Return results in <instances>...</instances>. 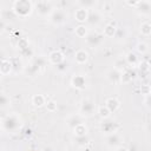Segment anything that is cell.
Instances as JSON below:
<instances>
[{
  "label": "cell",
  "mask_w": 151,
  "mask_h": 151,
  "mask_svg": "<svg viewBox=\"0 0 151 151\" xmlns=\"http://www.w3.org/2000/svg\"><path fill=\"white\" fill-rule=\"evenodd\" d=\"M12 11L17 17L27 18L33 11V2L28 0H17L13 2Z\"/></svg>",
  "instance_id": "cell-1"
},
{
  "label": "cell",
  "mask_w": 151,
  "mask_h": 151,
  "mask_svg": "<svg viewBox=\"0 0 151 151\" xmlns=\"http://www.w3.org/2000/svg\"><path fill=\"white\" fill-rule=\"evenodd\" d=\"M21 125V120L18 114L12 113L9 116H6L1 120V129H4L7 132H15Z\"/></svg>",
  "instance_id": "cell-2"
},
{
  "label": "cell",
  "mask_w": 151,
  "mask_h": 151,
  "mask_svg": "<svg viewBox=\"0 0 151 151\" xmlns=\"http://www.w3.org/2000/svg\"><path fill=\"white\" fill-rule=\"evenodd\" d=\"M33 6L35 7L37 13L40 17H50L51 13L53 12V4L51 1H46V0H40L33 4Z\"/></svg>",
  "instance_id": "cell-3"
},
{
  "label": "cell",
  "mask_w": 151,
  "mask_h": 151,
  "mask_svg": "<svg viewBox=\"0 0 151 151\" xmlns=\"http://www.w3.org/2000/svg\"><path fill=\"white\" fill-rule=\"evenodd\" d=\"M120 129V125L116 122H113L112 119L107 118V119H103V123L100 124V130L105 133V134H111V133H116L118 132V130Z\"/></svg>",
  "instance_id": "cell-4"
},
{
  "label": "cell",
  "mask_w": 151,
  "mask_h": 151,
  "mask_svg": "<svg viewBox=\"0 0 151 151\" xmlns=\"http://www.w3.org/2000/svg\"><path fill=\"white\" fill-rule=\"evenodd\" d=\"M94 110H96L94 103L90 99H84L79 107V114L81 117H90L94 113Z\"/></svg>",
  "instance_id": "cell-5"
},
{
  "label": "cell",
  "mask_w": 151,
  "mask_h": 151,
  "mask_svg": "<svg viewBox=\"0 0 151 151\" xmlns=\"http://www.w3.org/2000/svg\"><path fill=\"white\" fill-rule=\"evenodd\" d=\"M66 18H67V14H66L65 9L57 8V9H53L51 15L48 17V20H50V22H52L54 25H61L65 22Z\"/></svg>",
  "instance_id": "cell-6"
},
{
  "label": "cell",
  "mask_w": 151,
  "mask_h": 151,
  "mask_svg": "<svg viewBox=\"0 0 151 151\" xmlns=\"http://www.w3.org/2000/svg\"><path fill=\"white\" fill-rule=\"evenodd\" d=\"M86 44L94 48V47H98L101 42H103V39H104V35L103 34H99L97 32H90L87 35H86Z\"/></svg>",
  "instance_id": "cell-7"
},
{
  "label": "cell",
  "mask_w": 151,
  "mask_h": 151,
  "mask_svg": "<svg viewBox=\"0 0 151 151\" xmlns=\"http://www.w3.org/2000/svg\"><path fill=\"white\" fill-rule=\"evenodd\" d=\"M42 66H45V59L42 57L35 58V59L32 60V63L27 67V73H29L31 76H34V74H37L40 71V68Z\"/></svg>",
  "instance_id": "cell-8"
},
{
  "label": "cell",
  "mask_w": 151,
  "mask_h": 151,
  "mask_svg": "<svg viewBox=\"0 0 151 151\" xmlns=\"http://www.w3.org/2000/svg\"><path fill=\"white\" fill-rule=\"evenodd\" d=\"M138 13L143 14V15H149L150 11H151V2L149 0H138L136 7Z\"/></svg>",
  "instance_id": "cell-9"
},
{
  "label": "cell",
  "mask_w": 151,
  "mask_h": 151,
  "mask_svg": "<svg viewBox=\"0 0 151 151\" xmlns=\"http://www.w3.org/2000/svg\"><path fill=\"white\" fill-rule=\"evenodd\" d=\"M105 143L107 146L110 147H118L122 143V137L119 136L118 132L116 133H111V134H106V138H105Z\"/></svg>",
  "instance_id": "cell-10"
},
{
  "label": "cell",
  "mask_w": 151,
  "mask_h": 151,
  "mask_svg": "<svg viewBox=\"0 0 151 151\" xmlns=\"http://www.w3.org/2000/svg\"><path fill=\"white\" fill-rule=\"evenodd\" d=\"M65 60V57H64V53L59 50H55V51H52L50 54H48V61L51 64H53L54 66L63 63Z\"/></svg>",
  "instance_id": "cell-11"
},
{
  "label": "cell",
  "mask_w": 151,
  "mask_h": 151,
  "mask_svg": "<svg viewBox=\"0 0 151 151\" xmlns=\"http://www.w3.org/2000/svg\"><path fill=\"white\" fill-rule=\"evenodd\" d=\"M71 84L73 87H76L77 90H84L86 87V79L84 76L81 74H77V76H73L72 79H71Z\"/></svg>",
  "instance_id": "cell-12"
},
{
  "label": "cell",
  "mask_w": 151,
  "mask_h": 151,
  "mask_svg": "<svg viewBox=\"0 0 151 151\" xmlns=\"http://www.w3.org/2000/svg\"><path fill=\"white\" fill-rule=\"evenodd\" d=\"M87 17H88V11L85 9V8L79 7V8L76 9V12H74V19L79 22V25H83L84 22H86Z\"/></svg>",
  "instance_id": "cell-13"
},
{
  "label": "cell",
  "mask_w": 151,
  "mask_h": 151,
  "mask_svg": "<svg viewBox=\"0 0 151 151\" xmlns=\"http://www.w3.org/2000/svg\"><path fill=\"white\" fill-rule=\"evenodd\" d=\"M136 77V72L133 70H131L130 67H127L126 70H124L122 73H120V83H124V84H127L130 81H132Z\"/></svg>",
  "instance_id": "cell-14"
},
{
  "label": "cell",
  "mask_w": 151,
  "mask_h": 151,
  "mask_svg": "<svg viewBox=\"0 0 151 151\" xmlns=\"http://www.w3.org/2000/svg\"><path fill=\"white\" fill-rule=\"evenodd\" d=\"M105 106L109 109V111L112 113V112H116L118 109H119V106H120V101L117 99V98H114V97H110V98H107L106 100H105Z\"/></svg>",
  "instance_id": "cell-15"
},
{
  "label": "cell",
  "mask_w": 151,
  "mask_h": 151,
  "mask_svg": "<svg viewBox=\"0 0 151 151\" xmlns=\"http://www.w3.org/2000/svg\"><path fill=\"white\" fill-rule=\"evenodd\" d=\"M100 21H101V15H100L97 11L88 12V17H87L86 22H87L90 26H97Z\"/></svg>",
  "instance_id": "cell-16"
},
{
  "label": "cell",
  "mask_w": 151,
  "mask_h": 151,
  "mask_svg": "<svg viewBox=\"0 0 151 151\" xmlns=\"http://www.w3.org/2000/svg\"><path fill=\"white\" fill-rule=\"evenodd\" d=\"M74 60L77 64H86L87 60H88V53L85 51V50H78L74 54Z\"/></svg>",
  "instance_id": "cell-17"
},
{
  "label": "cell",
  "mask_w": 151,
  "mask_h": 151,
  "mask_svg": "<svg viewBox=\"0 0 151 151\" xmlns=\"http://www.w3.org/2000/svg\"><path fill=\"white\" fill-rule=\"evenodd\" d=\"M12 72V65L9 59H1L0 60V74L7 76Z\"/></svg>",
  "instance_id": "cell-18"
},
{
  "label": "cell",
  "mask_w": 151,
  "mask_h": 151,
  "mask_svg": "<svg viewBox=\"0 0 151 151\" xmlns=\"http://www.w3.org/2000/svg\"><path fill=\"white\" fill-rule=\"evenodd\" d=\"M120 73H122V72H119V71H117V70H114V68L110 70V71L107 72V74H106L109 81L112 83V84H119V83H120Z\"/></svg>",
  "instance_id": "cell-19"
},
{
  "label": "cell",
  "mask_w": 151,
  "mask_h": 151,
  "mask_svg": "<svg viewBox=\"0 0 151 151\" xmlns=\"http://www.w3.org/2000/svg\"><path fill=\"white\" fill-rule=\"evenodd\" d=\"M125 61L129 67H132V66H136L139 64V58L137 57V54L134 52H129L125 57Z\"/></svg>",
  "instance_id": "cell-20"
},
{
  "label": "cell",
  "mask_w": 151,
  "mask_h": 151,
  "mask_svg": "<svg viewBox=\"0 0 151 151\" xmlns=\"http://www.w3.org/2000/svg\"><path fill=\"white\" fill-rule=\"evenodd\" d=\"M9 61H11V65H12V72L19 73L22 70V61H21V59L19 57L11 58Z\"/></svg>",
  "instance_id": "cell-21"
},
{
  "label": "cell",
  "mask_w": 151,
  "mask_h": 151,
  "mask_svg": "<svg viewBox=\"0 0 151 151\" xmlns=\"http://www.w3.org/2000/svg\"><path fill=\"white\" fill-rule=\"evenodd\" d=\"M116 24L114 22H111V24H107L105 27H104V31H103V35L106 37V38H112L114 37V33H116Z\"/></svg>",
  "instance_id": "cell-22"
},
{
  "label": "cell",
  "mask_w": 151,
  "mask_h": 151,
  "mask_svg": "<svg viewBox=\"0 0 151 151\" xmlns=\"http://www.w3.org/2000/svg\"><path fill=\"white\" fill-rule=\"evenodd\" d=\"M81 123H83V117H81L80 114H73V116H71V117L67 119V125H68V127H71V129L76 127L77 125H79V124H81Z\"/></svg>",
  "instance_id": "cell-23"
},
{
  "label": "cell",
  "mask_w": 151,
  "mask_h": 151,
  "mask_svg": "<svg viewBox=\"0 0 151 151\" xmlns=\"http://www.w3.org/2000/svg\"><path fill=\"white\" fill-rule=\"evenodd\" d=\"M73 130V133H74V136L76 137H80V136H86L87 134V126L84 124V123H81V124H79V125H77L76 127H73L72 129Z\"/></svg>",
  "instance_id": "cell-24"
},
{
  "label": "cell",
  "mask_w": 151,
  "mask_h": 151,
  "mask_svg": "<svg viewBox=\"0 0 151 151\" xmlns=\"http://www.w3.org/2000/svg\"><path fill=\"white\" fill-rule=\"evenodd\" d=\"M32 104L35 106V107H41L46 104V98L45 96L42 94H34L32 97Z\"/></svg>",
  "instance_id": "cell-25"
},
{
  "label": "cell",
  "mask_w": 151,
  "mask_h": 151,
  "mask_svg": "<svg viewBox=\"0 0 151 151\" xmlns=\"http://www.w3.org/2000/svg\"><path fill=\"white\" fill-rule=\"evenodd\" d=\"M138 66H139L140 73L142 74H145V77H147L149 73H150V63H149V60H142V61H139Z\"/></svg>",
  "instance_id": "cell-26"
},
{
  "label": "cell",
  "mask_w": 151,
  "mask_h": 151,
  "mask_svg": "<svg viewBox=\"0 0 151 151\" xmlns=\"http://www.w3.org/2000/svg\"><path fill=\"white\" fill-rule=\"evenodd\" d=\"M74 33L78 38H86V35L88 34V31L85 25H78L74 29Z\"/></svg>",
  "instance_id": "cell-27"
},
{
  "label": "cell",
  "mask_w": 151,
  "mask_h": 151,
  "mask_svg": "<svg viewBox=\"0 0 151 151\" xmlns=\"http://www.w3.org/2000/svg\"><path fill=\"white\" fill-rule=\"evenodd\" d=\"M142 35L144 37H149L151 34V24L149 21H144L140 24V28H139Z\"/></svg>",
  "instance_id": "cell-28"
},
{
  "label": "cell",
  "mask_w": 151,
  "mask_h": 151,
  "mask_svg": "<svg viewBox=\"0 0 151 151\" xmlns=\"http://www.w3.org/2000/svg\"><path fill=\"white\" fill-rule=\"evenodd\" d=\"M129 66H127V64H126V61H125V59H122V58H119V59H117L116 60V63H114V65H113V68L114 70H117V71H119V72H123L124 70H126Z\"/></svg>",
  "instance_id": "cell-29"
},
{
  "label": "cell",
  "mask_w": 151,
  "mask_h": 151,
  "mask_svg": "<svg viewBox=\"0 0 151 151\" xmlns=\"http://www.w3.org/2000/svg\"><path fill=\"white\" fill-rule=\"evenodd\" d=\"M97 113L99 114V117H100L101 119H107V118H110V116H111V112L109 111V109H107L105 105L99 106Z\"/></svg>",
  "instance_id": "cell-30"
},
{
  "label": "cell",
  "mask_w": 151,
  "mask_h": 151,
  "mask_svg": "<svg viewBox=\"0 0 151 151\" xmlns=\"http://www.w3.org/2000/svg\"><path fill=\"white\" fill-rule=\"evenodd\" d=\"M11 100H9V97L2 92H0V109H5L9 105Z\"/></svg>",
  "instance_id": "cell-31"
},
{
  "label": "cell",
  "mask_w": 151,
  "mask_h": 151,
  "mask_svg": "<svg viewBox=\"0 0 151 151\" xmlns=\"http://www.w3.org/2000/svg\"><path fill=\"white\" fill-rule=\"evenodd\" d=\"M77 4H78V5H80V7H81V8H85V9H87V11H88L91 7H93V6L97 4V1H94V0H90V1H88V0H85V1H84V0H81V1H78Z\"/></svg>",
  "instance_id": "cell-32"
},
{
  "label": "cell",
  "mask_w": 151,
  "mask_h": 151,
  "mask_svg": "<svg viewBox=\"0 0 151 151\" xmlns=\"http://www.w3.org/2000/svg\"><path fill=\"white\" fill-rule=\"evenodd\" d=\"M74 143L78 145V146H86L87 145V143H88V137H87V134L86 136H80V137H76V139H74Z\"/></svg>",
  "instance_id": "cell-33"
},
{
  "label": "cell",
  "mask_w": 151,
  "mask_h": 151,
  "mask_svg": "<svg viewBox=\"0 0 151 151\" xmlns=\"http://www.w3.org/2000/svg\"><path fill=\"white\" fill-rule=\"evenodd\" d=\"M17 46H18V48L20 51H24V50H26V48L29 47V42H28V40L26 38H19Z\"/></svg>",
  "instance_id": "cell-34"
},
{
  "label": "cell",
  "mask_w": 151,
  "mask_h": 151,
  "mask_svg": "<svg viewBox=\"0 0 151 151\" xmlns=\"http://www.w3.org/2000/svg\"><path fill=\"white\" fill-rule=\"evenodd\" d=\"M45 106H46V110H47L48 112H55V111H57V101H54V100H52V99L46 100Z\"/></svg>",
  "instance_id": "cell-35"
},
{
  "label": "cell",
  "mask_w": 151,
  "mask_h": 151,
  "mask_svg": "<svg viewBox=\"0 0 151 151\" xmlns=\"http://www.w3.org/2000/svg\"><path fill=\"white\" fill-rule=\"evenodd\" d=\"M136 51L139 54H144V53L147 52V45L145 42H138L137 46H136Z\"/></svg>",
  "instance_id": "cell-36"
},
{
  "label": "cell",
  "mask_w": 151,
  "mask_h": 151,
  "mask_svg": "<svg viewBox=\"0 0 151 151\" xmlns=\"http://www.w3.org/2000/svg\"><path fill=\"white\" fill-rule=\"evenodd\" d=\"M55 70H57L58 72H66V71L68 70V64L66 63V60H64L63 63L55 65Z\"/></svg>",
  "instance_id": "cell-37"
},
{
  "label": "cell",
  "mask_w": 151,
  "mask_h": 151,
  "mask_svg": "<svg viewBox=\"0 0 151 151\" xmlns=\"http://www.w3.org/2000/svg\"><path fill=\"white\" fill-rule=\"evenodd\" d=\"M125 29L124 28H122V27H117L116 28V33H114V38H117V39H124V37H125Z\"/></svg>",
  "instance_id": "cell-38"
},
{
  "label": "cell",
  "mask_w": 151,
  "mask_h": 151,
  "mask_svg": "<svg viewBox=\"0 0 151 151\" xmlns=\"http://www.w3.org/2000/svg\"><path fill=\"white\" fill-rule=\"evenodd\" d=\"M140 92H142V94L145 96V97L150 96V92H151L150 85H149V84H143V85L140 86Z\"/></svg>",
  "instance_id": "cell-39"
},
{
  "label": "cell",
  "mask_w": 151,
  "mask_h": 151,
  "mask_svg": "<svg viewBox=\"0 0 151 151\" xmlns=\"http://www.w3.org/2000/svg\"><path fill=\"white\" fill-rule=\"evenodd\" d=\"M112 9H113V4H112V2L106 1V2H104V4H103V11H104V12L110 13Z\"/></svg>",
  "instance_id": "cell-40"
},
{
  "label": "cell",
  "mask_w": 151,
  "mask_h": 151,
  "mask_svg": "<svg viewBox=\"0 0 151 151\" xmlns=\"http://www.w3.org/2000/svg\"><path fill=\"white\" fill-rule=\"evenodd\" d=\"M137 2H138V1H125V4H126V5H129V6H132V7H136Z\"/></svg>",
  "instance_id": "cell-41"
},
{
  "label": "cell",
  "mask_w": 151,
  "mask_h": 151,
  "mask_svg": "<svg viewBox=\"0 0 151 151\" xmlns=\"http://www.w3.org/2000/svg\"><path fill=\"white\" fill-rule=\"evenodd\" d=\"M116 151H129L125 146H123V145H119L118 147H116Z\"/></svg>",
  "instance_id": "cell-42"
},
{
  "label": "cell",
  "mask_w": 151,
  "mask_h": 151,
  "mask_svg": "<svg viewBox=\"0 0 151 151\" xmlns=\"http://www.w3.org/2000/svg\"><path fill=\"white\" fill-rule=\"evenodd\" d=\"M5 29V22L2 20H0V32H2Z\"/></svg>",
  "instance_id": "cell-43"
},
{
  "label": "cell",
  "mask_w": 151,
  "mask_h": 151,
  "mask_svg": "<svg viewBox=\"0 0 151 151\" xmlns=\"http://www.w3.org/2000/svg\"><path fill=\"white\" fill-rule=\"evenodd\" d=\"M1 12H2V9H1V6H0V14H1Z\"/></svg>",
  "instance_id": "cell-44"
},
{
  "label": "cell",
  "mask_w": 151,
  "mask_h": 151,
  "mask_svg": "<svg viewBox=\"0 0 151 151\" xmlns=\"http://www.w3.org/2000/svg\"><path fill=\"white\" fill-rule=\"evenodd\" d=\"M0 127H1V122H0Z\"/></svg>",
  "instance_id": "cell-45"
},
{
  "label": "cell",
  "mask_w": 151,
  "mask_h": 151,
  "mask_svg": "<svg viewBox=\"0 0 151 151\" xmlns=\"http://www.w3.org/2000/svg\"><path fill=\"white\" fill-rule=\"evenodd\" d=\"M0 57H1V52H0Z\"/></svg>",
  "instance_id": "cell-46"
},
{
  "label": "cell",
  "mask_w": 151,
  "mask_h": 151,
  "mask_svg": "<svg viewBox=\"0 0 151 151\" xmlns=\"http://www.w3.org/2000/svg\"><path fill=\"white\" fill-rule=\"evenodd\" d=\"M1 77H2V76H1V74H0V78H1Z\"/></svg>",
  "instance_id": "cell-47"
}]
</instances>
